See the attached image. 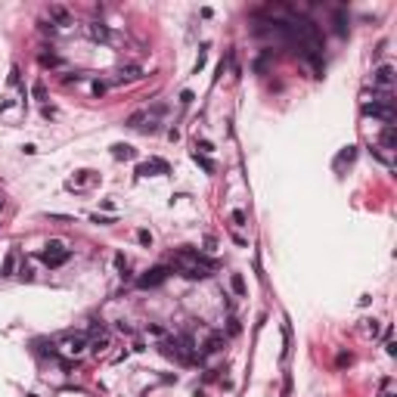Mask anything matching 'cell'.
<instances>
[{
	"label": "cell",
	"mask_w": 397,
	"mask_h": 397,
	"mask_svg": "<svg viewBox=\"0 0 397 397\" xmlns=\"http://www.w3.org/2000/svg\"><path fill=\"white\" fill-rule=\"evenodd\" d=\"M69 258H72V251L65 248L59 239H53V242H50V246H47L44 251H40V261H44V264H50V267H62Z\"/></svg>",
	"instance_id": "1"
},
{
	"label": "cell",
	"mask_w": 397,
	"mask_h": 397,
	"mask_svg": "<svg viewBox=\"0 0 397 397\" xmlns=\"http://www.w3.org/2000/svg\"><path fill=\"white\" fill-rule=\"evenodd\" d=\"M168 273H171V267H152V270H146V273L137 280V285L140 289H155V285H162L168 280Z\"/></svg>",
	"instance_id": "2"
},
{
	"label": "cell",
	"mask_w": 397,
	"mask_h": 397,
	"mask_svg": "<svg viewBox=\"0 0 397 397\" xmlns=\"http://www.w3.org/2000/svg\"><path fill=\"white\" fill-rule=\"evenodd\" d=\"M363 115H373V118H382L385 128L394 121V109L391 106H376V103H363Z\"/></svg>",
	"instance_id": "3"
},
{
	"label": "cell",
	"mask_w": 397,
	"mask_h": 397,
	"mask_svg": "<svg viewBox=\"0 0 397 397\" xmlns=\"http://www.w3.org/2000/svg\"><path fill=\"white\" fill-rule=\"evenodd\" d=\"M171 168H168L165 158H149V162H143L137 168V177H149V174H168Z\"/></svg>",
	"instance_id": "4"
},
{
	"label": "cell",
	"mask_w": 397,
	"mask_h": 397,
	"mask_svg": "<svg viewBox=\"0 0 397 397\" xmlns=\"http://www.w3.org/2000/svg\"><path fill=\"white\" fill-rule=\"evenodd\" d=\"M391 81H394V69H391V65H378V69L373 72V84H376V87H391Z\"/></svg>",
	"instance_id": "5"
},
{
	"label": "cell",
	"mask_w": 397,
	"mask_h": 397,
	"mask_svg": "<svg viewBox=\"0 0 397 397\" xmlns=\"http://www.w3.org/2000/svg\"><path fill=\"white\" fill-rule=\"evenodd\" d=\"M62 344H65V351H69V354H81L84 348H87V335H84V332L65 335V339H62Z\"/></svg>",
	"instance_id": "6"
},
{
	"label": "cell",
	"mask_w": 397,
	"mask_h": 397,
	"mask_svg": "<svg viewBox=\"0 0 397 397\" xmlns=\"http://www.w3.org/2000/svg\"><path fill=\"white\" fill-rule=\"evenodd\" d=\"M112 158H118V162H131V158H137V149H133L131 143H115L112 146Z\"/></svg>",
	"instance_id": "7"
},
{
	"label": "cell",
	"mask_w": 397,
	"mask_h": 397,
	"mask_svg": "<svg viewBox=\"0 0 397 397\" xmlns=\"http://www.w3.org/2000/svg\"><path fill=\"white\" fill-rule=\"evenodd\" d=\"M382 146H385V149H394V146H397V133H394V124H388V128L382 131Z\"/></svg>",
	"instance_id": "8"
},
{
	"label": "cell",
	"mask_w": 397,
	"mask_h": 397,
	"mask_svg": "<svg viewBox=\"0 0 397 397\" xmlns=\"http://www.w3.org/2000/svg\"><path fill=\"white\" fill-rule=\"evenodd\" d=\"M140 78V69H137V65H131V69H121V72H118V84H121V81H137Z\"/></svg>",
	"instance_id": "9"
},
{
	"label": "cell",
	"mask_w": 397,
	"mask_h": 397,
	"mask_svg": "<svg viewBox=\"0 0 397 397\" xmlns=\"http://www.w3.org/2000/svg\"><path fill=\"white\" fill-rule=\"evenodd\" d=\"M50 19L59 22V25H69V13H65L62 6H50Z\"/></svg>",
	"instance_id": "10"
},
{
	"label": "cell",
	"mask_w": 397,
	"mask_h": 397,
	"mask_svg": "<svg viewBox=\"0 0 397 397\" xmlns=\"http://www.w3.org/2000/svg\"><path fill=\"white\" fill-rule=\"evenodd\" d=\"M221 348H224V335H211L208 344H205V354H217Z\"/></svg>",
	"instance_id": "11"
},
{
	"label": "cell",
	"mask_w": 397,
	"mask_h": 397,
	"mask_svg": "<svg viewBox=\"0 0 397 397\" xmlns=\"http://www.w3.org/2000/svg\"><path fill=\"white\" fill-rule=\"evenodd\" d=\"M90 38H96V40H109V28H106V25H99V22H94V25H90Z\"/></svg>",
	"instance_id": "12"
},
{
	"label": "cell",
	"mask_w": 397,
	"mask_h": 397,
	"mask_svg": "<svg viewBox=\"0 0 397 397\" xmlns=\"http://www.w3.org/2000/svg\"><path fill=\"white\" fill-rule=\"evenodd\" d=\"M109 348V335L103 332V335H96V339H94V344H90V351H94V354H103Z\"/></svg>",
	"instance_id": "13"
},
{
	"label": "cell",
	"mask_w": 397,
	"mask_h": 397,
	"mask_svg": "<svg viewBox=\"0 0 397 397\" xmlns=\"http://www.w3.org/2000/svg\"><path fill=\"white\" fill-rule=\"evenodd\" d=\"M230 285H233L236 295H246V280H242V273H233L230 276Z\"/></svg>",
	"instance_id": "14"
},
{
	"label": "cell",
	"mask_w": 397,
	"mask_h": 397,
	"mask_svg": "<svg viewBox=\"0 0 397 397\" xmlns=\"http://www.w3.org/2000/svg\"><path fill=\"white\" fill-rule=\"evenodd\" d=\"M192 158H196V162H199L202 168H205L208 174H214V171H217V168H214V162H211V158H205V155H202V152H192Z\"/></svg>",
	"instance_id": "15"
},
{
	"label": "cell",
	"mask_w": 397,
	"mask_h": 397,
	"mask_svg": "<svg viewBox=\"0 0 397 397\" xmlns=\"http://www.w3.org/2000/svg\"><path fill=\"white\" fill-rule=\"evenodd\" d=\"M354 158H357V146H348L341 152L339 158H335V165H344V162H354Z\"/></svg>",
	"instance_id": "16"
},
{
	"label": "cell",
	"mask_w": 397,
	"mask_h": 397,
	"mask_svg": "<svg viewBox=\"0 0 397 397\" xmlns=\"http://www.w3.org/2000/svg\"><path fill=\"white\" fill-rule=\"evenodd\" d=\"M335 31H339V35H348V19H344L341 10L335 13Z\"/></svg>",
	"instance_id": "17"
},
{
	"label": "cell",
	"mask_w": 397,
	"mask_h": 397,
	"mask_svg": "<svg viewBox=\"0 0 397 397\" xmlns=\"http://www.w3.org/2000/svg\"><path fill=\"white\" fill-rule=\"evenodd\" d=\"M115 267L121 270V276H124V280H128V276H131V273H128V258H124L121 251H118V255H115Z\"/></svg>",
	"instance_id": "18"
},
{
	"label": "cell",
	"mask_w": 397,
	"mask_h": 397,
	"mask_svg": "<svg viewBox=\"0 0 397 397\" xmlns=\"http://www.w3.org/2000/svg\"><path fill=\"white\" fill-rule=\"evenodd\" d=\"M143 121H146V112H133L128 118V128H143Z\"/></svg>",
	"instance_id": "19"
},
{
	"label": "cell",
	"mask_w": 397,
	"mask_h": 397,
	"mask_svg": "<svg viewBox=\"0 0 397 397\" xmlns=\"http://www.w3.org/2000/svg\"><path fill=\"white\" fill-rule=\"evenodd\" d=\"M137 242L149 248V246H152V233H149V230H137Z\"/></svg>",
	"instance_id": "20"
},
{
	"label": "cell",
	"mask_w": 397,
	"mask_h": 397,
	"mask_svg": "<svg viewBox=\"0 0 397 397\" xmlns=\"http://www.w3.org/2000/svg\"><path fill=\"white\" fill-rule=\"evenodd\" d=\"M13 270H16V255H6V261H3V276H13Z\"/></svg>",
	"instance_id": "21"
},
{
	"label": "cell",
	"mask_w": 397,
	"mask_h": 397,
	"mask_svg": "<svg viewBox=\"0 0 397 397\" xmlns=\"http://www.w3.org/2000/svg\"><path fill=\"white\" fill-rule=\"evenodd\" d=\"M31 94H35V99H47V87H44V84H35V87H31Z\"/></svg>",
	"instance_id": "22"
},
{
	"label": "cell",
	"mask_w": 397,
	"mask_h": 397,
	"mask_svg": "<svg viewBox=\"0 0 397 397\" xmlns=\"http://www.w3.org/2000/svg\"><path fill=\"white\" fill-rule=\"evenodd\" d=\"M40 65H59L56 53H40Z\"/></svg>",
	"instance_id": "23"
},
{
	"label": "cell",
	"mask_w": 397,
	"mask_h": 397,
	"mask_svg": "<svg viewBox=\"0 0 397 397\" xmlns=\"http://www.w3.org/2000/svg\"><path fill=\"white\" fill-rule=\"evenodd\" d=\"M230 217H233V224H236V227H242V224H246V211H239V208H236Z\"/></svg>",
	"instance_id": "24"
},
{
	"label": "cell",
	"mask_w": 397,
	"mask_h": 397,
	"mask_svg": "<svg viewBox=\"0 0 397 397\" xmlns=\"http://www.w3.org/2000/svg\"><path fill=\"white\" fill-rule=\"evenodd\" d=\"M90 90H94V96H103L106 94V84L103 81H94V87H90Z\"/></svg>",
	"instance_id": "25"
},
{
	"label": "cell",
	"mask_w": 397,
	"mask_h": 397,
	"mask_svg": "<svg viewBox=\"0 0 397 397\" xmlns=\"http://www.w3.org/2000/svg\"><path fill=\"white\" fill-rule=\"evenodd\" d=\"M192 99H196V96H192V90H183V94H180V103H183V106H189Z\"/></svg>",
	"instance_id": "26"
},
{
	"label": "cell",
	"mask_w": 397,
	"mask_h": 397,
	"mask_svg": "<svg viewBox=\"0 0 397 397\" xmlns=\"http://www.w3.org/2000/svg\"><path fill=\"white\" fill-rule=\"evenodd\" d=\"M10 84H13V87L19 84V65H13V69H10Z\"/></svg>",
	"instance_id": "27"
},
{
	"label": "cell",
	"mask_w": 397,
	"mask_h": 397,
	"mask_svg": "<svg viewBox=\"0 0 397 397\" xmlns=\"http://www.w3.org/2000/svg\"><path fill=\"white\" fill-rule=\"evenodd\" d=\"M40 115L44 118H56V109L53 106H40Z\"/></svg>",
	"instance_id": "28"
},
{
	"label": "cell",
	"mask_w": 397,
	"mask_h": 397,
	"mask_svg": "<svg viewBox=\"0 0 397 397\" xmlns=\"http://www.w3.org/2000/svg\"><path fill=\"white\" fill-rule=\"evenodd\" d=\"M366 332H369V335H378V320H369V323H366Z\"/></svg>",
	"instance_id": "29"
},
{
	"label": "cell",
	"mask_w": 397,
	"mask_h": 397,
	"mask_svg": "<svg viewBox=\"0 0 397 397\" xmlns=\"http://www.w3.org/2000/svg\"><path fill=\"white\" fill-rule=\"evenodd\" d=\"M351 360H354V357H351V354H344V351H341V354H339V360H335V363H339V366H348V363H351Z\"/></svg>",
	"instance_id": "30"
},
{
	"label": "cell",
	"mask_w": 397,
	"mask_h": 397,
	"mask_svg": "<svg viewBox=\"0 0 397 397\" xmlns=\"http://www.w3.org/2000/svg\"><path fill=\"white\" fill-rule=\"evenodd\" d=\"M94 224H115V217H103V214H94Z\"/></svg>",
	"instance_id": "31"
},
{
	"label": "cell",
	"mask_w": 397,
	"mask_h": 397,
	"mask_svg": "<svg viewBox=\"0 0 397 397\" xmlns=\"http://www.w3.org/2000/svg\"><path fill=\"white\" fill-rule=\"evenodd\" d=\"M94 177H90V171H78V183H90Z\"/></svg>",
	"instance_id": "32"
},
{
	"label": "cell",
	"mask_w": 397,
	"mask_h": 397,
	"mask_svg": "<svg viewBox=\"0 0 397 397\" xmlns=\"http://www.w3.org/2000/svg\"><path fill=\"white\" fill-rule=\"evenodd\" d=\"M199 149H202V152H214V146H211L208 140H202V143H199Z\"/></svg>",
	"instance_id": "33"
},
{
	"label": "cell",
	"mask_w": 397,
	"mask_h": 397,
	"mask_svg": "<svg viewBox=\"0 0 397 397\" xmlns=\"http://www.w3.org/2000/svg\"><path fill=\"white\" fill-rule=\"evenodd\" d=\"M378 397H394V394H391V391H382V394H378Z\"/></svg>",
	"instance_id": "34"
}]
</instances>
